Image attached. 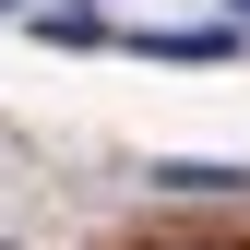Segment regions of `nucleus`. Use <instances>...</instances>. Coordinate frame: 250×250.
I'll use <instances>...</instances> for the list:
<instances>
[{"mask_svg": "<svg viewBox=\"0 0 250 250\" xmlns=\"http://www.w3.org/2000/svg\"><path fill=\"white\" fill-rule=\"evenodd\" d=\"M155 191H179V203H227V191H250V167H214V155H167V167H155Z\"/></svg>", "mask_w": 250, "mask_h": 250, "instance_id": "nucleus-1", "label": "nucleus"}]
</instances>
